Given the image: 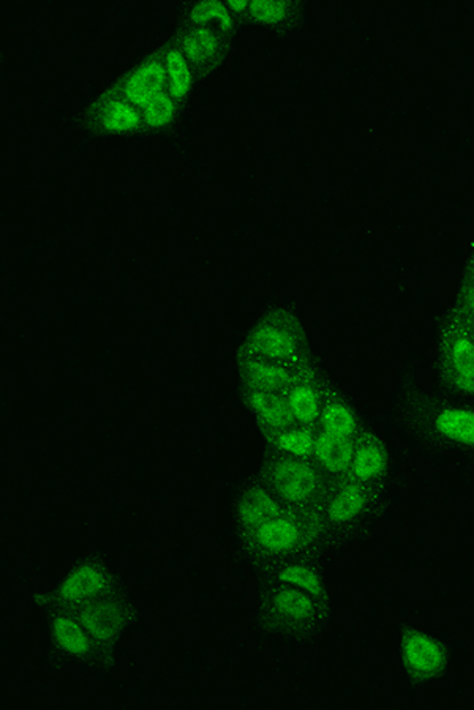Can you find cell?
I'll return each instance as SVG.
<instances>
[{
  "instance_id": "cell-2",
  "label": "cell",
  "mask_w": 474,
  "mask_h": 710,
  "mask_svg": "<svg viewBox=\"0 0 474 710\" xmlns=\"http://www.w3.org/2000/svg\"><path fill=\"white\" fill-rule=\"evenodd\" d=\"M274 484L288 503H301L315 494L318 477L310 466L284 459L274 467Z\"/></svg>"
},
{
  "instance_id": "cell-6",
  "label": "cell",
  "mask_w": 474,
  "mask_h": 710,
  "mask_svg": "<svg viewBox=\"0 0 474 710\" xmlns=\"http://www.w3.org/2000/svg\"><path fill=\"white\" fill-rule=\"evenodd\" d=\"M79 621L92 638L98 641H107L119 632L122 613L119 606L111 602L95 604L81 611Z\"/></svg>"
},
{
  "instance_id": "cell-9",
  "label": "cell",
  "mask_w": 474,
  "mask_h": 710,
  "mask_svg": "<svg viewBox=\"0 0 474 710\" xmlns=\"http://www.w3.org/2000/svg\"><path fill=\"white\" fill-rule=\"evenodd\" d=\"M315 453L321 465L332 472L345 471L353 461V447L347 438L324 433L315 440Z\"/></svg>"
},
{
  "instance_id": "cell-20",
  "label": "cell",
  "mask_w": 474,
  "mask_h": 710,
  "mask_svg": "<svg viewBox=\"0 0 474 710\" xmlns=\"http://www.w3.org/2000/svg\"><path fill=\"white\" fill-rule=\"evenodd\" d=\"M386 459L378 447H360L353 456L354 477L359 480H370L378 477L385 471Z\"/></svg>"
},
{
  "instance_id": "cell-29",
  "label": "cell",
  "mask_w": 474,
  "mask_h": 710,
  "mask_svg": "<svg viewBox=\"0 0 474 710\" xmlns=\"http://www.w3.org/2000/svg\"><path fill=\"white\" fill-rule=\"evenodd\" d=\"M228 5L231 6L234 12H244V10H246L248 4H246V0H231Z\"/></svg>"
},
{
  "instance_id": "cell-1",
  "label": "cell",
  "mask_w": 474,
  "mask_h": 710,
  "mask_svg": "<svg viewBox=\"0 0 474 710\" xmlns=\"http://www.w3.org/2000/svg\"><path fill=\"white\" fill-rule=\"evenodd\" d=\"M404 667L416 679H430L441 673L446 654L441 646L421 632H408L402 641Z\"/></svg>"
},
{
  "instance_id": "cell-21",
  "label": "cell",
  "mask_w": 474,
  "mask_h": 710,
  "mask_svg": "<svg viewBox=\"0 0 474 710\" xmlns=\"http://www.w3.org/2000/svg\"><path fill=\"white\" fill-rule=\"evenodd\" d=\"M322 425L326 433L347 438L356 429V419L353 412L343 404H329L322 412Z\"/></svg>"
},
{
  "instance_id": "cell-27",
  "label": "cell",
  "mask_w": 474,
  "mask_h": 710,
  "mask_svg": "<svg viewBox=\"0 0 474 710\" xmlns=\"http://www.w3.org/2000/svg\"><path fill=\"white\" fill-rule=\"evenodd\" d=\"M250 12L253 18L258 19L265 24H275L280 23L288 13V4L286 2H271V0H256L250 4Z\"/></svg>"
},
{
  "instance_id": "cell-31",
  "label": "cell",
  "mask_w": 474,
  "mask_h": 710,
  "mask_svg": "<svg viewBox=\"0 0 474 710\" xmlns=\"http://www.w3.org/2000/svg\"><path fill=\"white\" fill-rule=\"evenodd\" d=\"M473 338H474V332H473Z\"/></svg>"
},
{
  "instance_id": "cell-16",
  "label": "cell",
  "mask_w": 474,
  "mask_h": 710,
  "mask_svg": "<svg viewBox=\"0 0 474 710\" xmlns=\"http://www.w3.org/2000/svg\"><path fill=\"white\" fill-rule=\"evenodd\" d=\"M246 374L256 387L261 390H274L291 383L290 371L277 364H265L253 360L246 364Z\"/></svg>"
},
{
  "instance_id": "cell-4",
  "label": "cell",
  "mask_w": 474,
  "mask_h": 710,
  "mask_svg": "<svg viewBox=\"0 0 474 710\" xmlns=\"http://www.w3.org/2000/svg\"><path fill=\"white\" fill-rule=\"evenodd\" d=\"M166 76V69L158 60L145 62L126 79V98L138 106H147L162 94Z\"/></svg>"
},
{
  "instance_id": "cell-5",
  "label": "cell",
  "mask_w": 474,
  "mask_h": 710,
  "mask_svg": "<svg viewBox=\"0 0 474 710\" xmlns=\"http://www.w3.org/2000/svg\"><path fill=\"white\" fill-rule=\"evenodd\" d=\"M107 587V578L100 568L84 566L70 573L60 586V597L76 604L82 600L97 597Z\"/></svg>"
},
{
  "instance_id": "cell-18",
  "label": "cell",
  "mask_w": 474,
  "mask_h": 710,
  "mask_svg": "<svg viewBox=\"0 0 474 710\" xmlns=\"http://www.w3.org/2000/svg\"><path fill=\"white\" fill-rule=\"evenodd\" d=\"M182 46L187 57L195 63L208 62L218 50L217 38L208 29H196L190 32L189 35L183 38Z\"/></svg>"
},
{
  "instance_id": "cell-11",
  "label": "cell",
  "mask_w": 474,
  "mask_h": 710,
  "mask_svg": "<svg viewBox=\"0 0 474 710\" xmlns=\"http://www.w3.org/2000/svg\"><path fill=\"white\" fill-rule=\"evenodd\" d=\"M278 515V505L265 491L259 488L246 493L239 505V516L248 526H259Z\"/></svg>"
},
{
  "instance_id": "cell-22",
  "label": "cell",
  "mask_w": 474,
  "mask_h": 710,
  "mask_svg": "<svg viewBox=\"0 0 474 710\" xmlns=\"http://www.w3.org/2000/svg\"><path fill=\"white\" fill-rule=\"evenodd\" d=\"M278 578L282 583L286 585L297 586L303 591L310 592L311 595H321V581L318 578L315 572H311L310 568L302 566H291L286 567L278 575Z\"/></svg>"
},
{
  "instance_id": "cell-25",
  "label": "cell",
  "mask_w": 474,
  "mask_h": 710,
  "mask_svg": "<svg viewBox=\"0 0 474 710\" xmlns=\"http://www.w3.org/2000/svg\"><path fill=\"white\" fill-rule=\"evenodd\" d=\"M191 19L198 24H204L209 21H218L221 29H229L231 14L228 12L227 5L221 2H201L191 10Z\"/></svg>"
},
{
  "instance_id": "cell-17",
  "label": "cell",
  "mask_w": 474,
  "mask_h": 710,
  "mask_svg": "<svg viewBox=\"0 0 474 710\" xmlns=\"http://www.w3.org/2000/svg\"><path fill=\"white\" fill-rule=\"evenodd\" d=\"M166 75L170 78V92L172 98H183L191 88V73L189 65L179 51H170L166 57Z\"/></svg>"
},
{
  "instance_id": "cell-24",
  "label": "cell",
  "mask_w": 474,
  "mask_h": 710,
  "mask_svg": "<svg viewBox=\"0 0 474 710\" xmlns=\"http://www.w3.org/2000/svg\"><path fill=\"white\" fill-rule=\"evenodd\" d=\"M277 446L283 452L303 458V456H309L311 450L315 448V440L307 431H290V433H282L278 436Z\"/></svg>"
},
{
  "instance_id": "cell-19",
  "label": "cell",
  "mask_w": 474,
  "mask_h": 710,
  "mask_svg": "<svg viewBox=\"0 0 474 710\" xmlns=\"http://www.w3.org/2000/svg\"><path fill=\"white\" fill-rule=\"evenodd\" d=\"M288 408L294 419L302 423H311L320 414V398L313 389L307 385L296 387L288 398Z\"/></svg>"
},
{
  "instance_id": "cell-28",
  "label": "cell",
  "mask_w": 474,
  "mask_h": 710,
  "mask_svg": "<svg viewBox=\"0 0 474 710\" xmlns=\"http://www.w3.org/2000/svg\"><path fill=\"white\" fill-rule=\"evenodd\" d=\"M457 385L461 390H467L469 393H474V377H457Z\"/></svg>"
},
{
  "instance_id": "cell-10",
  "label": "cell",
  "mask_w": 474,
  "mask_h": 710,
  "mask_svg": "<svg viewBox=\"0 0 474 710\" xmlns=\"http://www.w3.org/2000/svg\"><path fill=\"white\" fill-rule=\"evenodd\" d=\"M248 401L259 419L271 428H283L291 421L293 414L288 408V402L280 400L274 393H269L265 390H256L250 395Z\"/></svg>"
},
{
  "instance_id": "cell-7",
  "label": "cell",
  "mask_w": 474,
  "mask_h": 710,
  "mask_svg": "<svg viewBox=\"0 0 474 710\" xmlns=\"http://www.w3.org/2000/svg\"><path fill=\"white\" fill-rule=\"evenodd\" d=\"M256 541L269 553H284L296 547L299 541V528L296 522L286 518H272L259 524L256 529Z\"/></svg>"
},
{
  "instance_id": "cell-14",
  "label": "cell",
  "mask_w": 474,
  "mask_h": 710,
  "mask_svg": "<svg viewBox=\"0 0 474 710\" xmlns=\"http://www.w3.org/2000/svg\"><path fill=\"white\" fill-rule=\"evenodd\" d=\"M366 503V494L359 486H347L332 499L329 505V518L335 522H345L353 520L360 513Z\"/></svg>"
},
{
  "instance_id": "cell-30",
  "label": "cell",
  "mask_w": 474,
  "mask_h": 710,
  "mask_svg": "<svg viewBox=\"0 0 474 710\" xmlns=\"http://www.w3.org/2000/svg\"><path fill=\"white\" fill-rule=\"evenodd\" d=\"M467 302L469 305V309H473L474 311V286H471L467 292Z\"/></svg>"
},
{
  "instance_id": "cell-15",
  "label": "cell",
  "mask_w": 474,
  "mask_h": 710,
  "mask_svg": "<svg viewBox=\"0 0 474 710\" xmlns=\"http://www.w3.org/2000/svg\"><path fill=\"white\" fill-rule=\"evenodd\" d=\"M101 122L107 132H128L138 128L141 124V117L128 103L124 101H109L103 113H101Z\"/></svg>"
},
{
  "instance_id": "cell-3",
  "label": "cell",
  "mask_w": 474,
  "mask_h": 710,
  "mask_svg": "<svg viewBox=\"0 0 474 710\" xmlns=\"http://www.w3.org/2000/svg\"><path fill=\"white\" fill-rule=\"evenodd\" d=\"M250 347L265 358L291 360L296 358L297 341L288 328L265 322L253 332Z\"/></svg>"
},
{
  "instance_id": "cell-26",
  "label": "cell",
  "mask_w": 474,
  "mask_h": 710,
  "mask_svg": "<svg viewBox=\"0 0 474 710\" xmlns=\"http://www.w3.org/2000/svg\"><path fill=\"white\" fill-rule=\"evenodd\" d=\"M174 115V103L166 94L158 95L144 107L145 122L152 126H162L170 124Z\"/></svg>"
},
{
  "instance_id": "cell-23",
  "label": "cell",
  "mask_w": 474,
  "mask_h": 710,
  "mask_svg": "<svg viewBox=\"0 0 474 710\" xmlns=\"http://www.w3.org/2000/svg\"><path fill=\"white\" fill-rule=\"evenodd\" d=\"M451 362L459 377H474V345L467 338L455 341L451 347Z\"/></svg>"
},
{
  "instance_id": "cell-13",
  "label": "cell",
  "mask_w": 474,
  "mask_h": 710,
  "mask_svg": "<svg viewBox=\"0 0 474 710\" xmlns=\"http://www.w3.org/2000/svg\"><path fill=\"white\" fill-rule=\"evenodd\" d=\"M52 632L59 648L67 654L82 657L88 652V636L82 632L81 627L71 621L70 617L59 616L54 619Z\"/></svg>"
},
{
  "instance_id": "cell-8",
  "label": "cell",
  "mask_w": 474,
  "mask_h": 710,
  "mask_svg": "<svg viewBox=\"0 0 474 710\" xmlns=\"http://www.w3.org/2000/svg\"><path fill=\"white\" fill-rule=\"evenodd\" d=\"M438 433L448 439L474 446V412L467 409H446L436 417Z\"/></svg>"
},
{
  "instance_id": "cell-12",
  "label": "cell",
  "mask_w": 474,
  "mask_h": 710,
  "mask_svg": "<svg viewBox=\"0 0 474 710\" xmlns=\"http://www.w3.org/2000/svg\"><path fill=\"white\" fill-rule=\"evenodd\" d=\"M274 608L282 617H286L294 622L309 621L313 616V602L302 592L296 589H282L274 597Z\"/></svg>"
}]
</instances>
